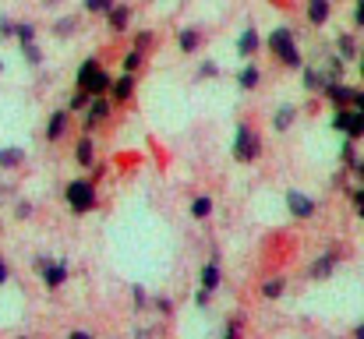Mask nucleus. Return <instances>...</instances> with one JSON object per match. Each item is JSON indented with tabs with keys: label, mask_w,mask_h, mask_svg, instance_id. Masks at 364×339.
<instances>
[{
	"label": "nucleus",
	"mask_w": 364,
	"mask_h": 339,
	"mask_svg": "<svg viewBox=\"0 0 364 339\" xmlns=\"http://www.w3.org/2000/svg\"><path fill=\"white\" fill-rule=\"evenodd\" d=\"M269 53H272L283 68H290V71H301V68H304L297 36H294V28H287V25H276V28L269 32Z\"/></svg>",
	"instance_id": "1"
},
{
	"label": "nucleus",
	"mask_w": 364,
	"mask_h": 339,
	"mask_svg": "<svg viewBox=\"0 0 364 339\" xmlns=\"http://www.w3.org/2000/svg\"><path fill=\"white\" fill-rule=\"evenodd\" d=\"M75 85L85 89L89 96H110V85H114V75L100 64V57H85L75 71Z\"/></svg>",
	"instance_id": "2"
},
{
	"label": "nucleus",
	"mask_w": 364,
	"mask_h": 339,
	"mask_svg": "<svg viewBox=\"0 0 364 339\" xmlns=\"http://www.w3.org/2000/svg\"><path fill=\"white\" fill-rule=\"evenodd\" d=\"M64 202L75 216H89L100 209V188L92 177H75L68 188H64Z\"/></svg>",
	"instance_id": "3"
},
{
	"label": "nucleus",
	"mask_w": 364,
	"mask_h": 339,
	"mask_svg": "<svg viewBox=\"0 0 364 339\" xmlns=\"http://www.w3.org/2000/svg\"><path fill=\"white\" fill-rule=\"evenodd\" d=\"M230 156H234V163H241V166H251V163L262 156V134H258L255 124H247V120L237 124L234 141H230Z\"/></svg>",
	"instance_id": "4"
},
{
	"label": "nucleus",
	"mask_w": 364,
	"mask_h": 339,
	"mask_svg": "<svg viewBox=\"0 0 364 339\" xmlns=\"http://www.w3.org/2000/svg\"><path fill=\"white\" fill-rule=\"evenodd\" d=\"M36 272L43 276V286L46 290H60L64 283H68V276H71V269H68V262L64 258H53V254H36Z\"/></svg>",
	"instance_id": "5"
},
{
	"label": "nucleus",
	"mask_w": 364,
	"mask_h": 339,
	"mask_svg": "<svg viewBox=\"0 0 364 339\" xmlns=\"http://www.w3.org/2000/svg\"><path fill=\"white\" fill-rule=\"evenodd\" d=\"M283 202H287V212H290V220H297V223H304V220H311L315 212H318V205H315V198L311 195H304V191H287L283 195Z\"/></svg>",
	"instance_id": "6"
},
{
	"label": "nucleus",
	"mask_w": 364,
	"mask_h": 339,
	"mask_svg": "<svg viewBox=\"0 0 364 339\" xmlns=\"http://www.w3.org/2000/svg\"><path fill=\"white\" fill-rule=\"evenodd\" d=\"M110 113H114V99H110V96H92L89 107H85V131L103 127V124L110 120Z\"/></svg>",
	"instance_id": "7"
},
{
	"label": "nucleus",
	"mask_w": 364,
	"mask_h": 339,
	"mask_svg": "<svg viewBox=\"0 0 364 339\" xmlns=\"http://www.w3.org/2000/svg\"><path fill=\"white\" fill-rule=\"evenodd\" d=\"M322 96L329 99V107H354V96H358V89H354V85H347L343 78H340V82L326 78V85H322Z\"/></svg>",
	"instance_id": "8"
},
{
	"label": "nucleus",
	"mask_w": 364,
	"mask_h": 339,
	"mask_svg": "<svg viewBox=\"0 0 364 339\" xmlns=\"http://www.w3.org/2000/svg\"><path fill=\"white\" fill-rule=\"evenodd\" d=\"M340 251H322V254H315V262L308 265V279H315V283H322V279H329L333 272H336V265H340Z\"/></svg>",
	"instance_id": "9"
},
{
	"label": "nucleus",
	"mask_w": 364,
	"mask_h": 339,
	"mask_svg": "<svg viewBox=\"0 0 364 339\" xmlns=\"http://www.w3.org/2000/svg\"><path fill=\"white\" fill-rule=\"evenodd\" d=\"M198 286L209 290V294H220V286H223V265H220V254H213V258L202 265V272H198Z\"/></svg>",
	"instance_id": "10"
},
{
	"label": "nucleus",
	"mask_w": 364,
	"mask_h": 339,
	"mask_svg": "<svg viewBox=\"0 0 364 339\" xmlns=\"http://www.w3.org/2000/svg\"><path fill=\"white\" fill-rule=\"evenodd\" d=\"M304 18H308V25L322 28L333 18V0H304Z\"/></svg>",
	"instance_id": "11"
},
{
	"label": "nucleus",
	"mask_w": 364,
	"mask_h": 339,
	"mask_svg": "<svg viewBox=\"0 0 364 339\" xmlns=\"http://www.w3.org/2000/svg\"><path fill=\"white\" fill-rule=\"evenodd\" d=\"M68 124H71V110L68 107L50 113V120H46V141H60L68 134Z\"/></svg>",
	"instance_id": "12"
},
{
	"label": "nucleus",
	"mask_w": 364,
	"mask_h": 339,
	"mask_svg": "<svg viewBox=\"0 0 364 339\" xmlns=\"http://www.w3.org/2000/svg\"><path fill=\"white\" fill-rule=\"evenodd\" d=\"M134 85H138L134 75L124 71L121 78H114V85H110V99H114V103H131V99H134Z\"/></svg>",
	"instance_id": "13"
},
{
	"label": "nucleus",
	"mask_w": 364,
	"mask_h": 339,
	"mask_svg": "<svg viewBox=\"0 0 364 339\" xmlns=\"http://www.w3.org/2000/svg\"><path fill=\"white\" fill-rule=\"evenodd\" d=\"M107 28L117 32V36L131 28V7H127V4H114V7L107 11Z\"/></svg>",
	"instance_id": "14"
},
{
	"label": "nucleus",
	"mask_w": 364,
	"mask_h": 339,
	"mask_svg": "<svg viewBox=\"0 0 364 339\" xmlns=\"http://www.w3.org/2000/svg\"><path fill=\"white\" fill-rule=\"evenodd\" d=\"M258 50H262V39H258V32L247 25L241 36H237V57H241V60H251Z\"/></svg>",
	"instance_id": "15"
},
{
	"label": "nucleus",
	"mask_w": 364,
	"mask_h": 339,
	"mask_svg": "<svg viewBox=\"0 0 364 339\" xmlns=\"http://www.w3.org/2000/svg\"><path fill=\"white\" fill-rule=\"evenodd\" d=\"M75 163H78L82 170H89V166L96 163V141H92V134H82V138H78V145H75Z\"/></svg>",
	"instance_id": "16"
},
{
	"label": "nucleus",
	"mask_w": 364,
	"mask_h": 339,
	"mask_svg": "<svg viewBox=\"0 0 364 339\" xmlns=\"http://www.w3.org/2000/svg\"><path fill=\"white\" fill-rule=\"evenodd\" d=\"M198 46H202V32H198V28H191V25H188V28H181V32H177V50H181V53H188V57H191V53H198Z\"/></svg>",
	"instance_id": "17"
},
{
	"label": "nucleus",
	"mask_w": 364,
	"mask_h": 339,
	"mask_svg": "<svg viewBox=\"0 0 364 339\" xmlns=\"http://www.w3.org/2000/svg\"><path fill=\"white\" fill-rule=\"evenodd\" d=\"M258 82H262V71H258L251 60H244V68L237 71V89H241V92H255Z\"/></svg>",
	"instance_id": "18"
},
{
	"label": "nucleus",
	"mask_w": 364,
	"mask_h": 339,
	"mask_svg": "<svg viewBox=\"0 0 364 339\" xmlns=\"http://www.w3.org/2000/svg\"><path fill=\"white\" fill-rule=\"evenodd\" d=\"M301 85H304V92H322V85H326V71L304 64V68H301Z\"/></svg>",
	"instance_id": "19"
},
{
	"label": "nucleus",
	"mask_w": 364,
	"mask_h": 339,
	"mask_svg": "<svg viewBox=\"0 0 364 339\" xmlns=\"http://www.w3.org/2000/svg\"><path fill=\"white\" fill-rule=\"evenodd\" d=\"M294 120H297V107L287 103V107H279V110L272 113V131H276V134H287V131L294 127Z\"/></svg>",
	"instance_id": "20"
},
{
	"label": "nucleus",
	"mask_w": 364,
	"mask_h": 339,
	"mask_svg": "<svg viewBox=\"0 0 364 339\" xmlns=\"http://www.w3.org/2000/svg\"><path fill=\"white\" fill-rule=\"evenodd\" d=\"M343 138H350V141H364V113L354 110L347 113V127H343Z\"/></svg>",
	"instance_id": "21"
},
{
	"label": "nucleus",
	"mask_w": 364,
	"mask_h": 339,
	"mask_svg": "<svg viewBox=\"0 0 364 339\" xmlns=\"http://www.w3.org/2000/svg\"><path fill=\"white\" fill-rule=\"evenodd\" d=\"M213 209H216L213 195H195V198H191V220H209Z\"/></svg>",
	"instance_id": "22"
},
{
	"label": "nucleus",
	"mask_w": 364,
	"mask_h": 339,
	"mask_svg": "<svg viewBox=\"0 0 364 339\" xmlns=\"http://www.w3.org/2000/svg\"><path fill=\"white\" fill-rule=\"evenodd\" d=\"M336 53L343 57V60H358V39L350 36V32H343V36H336Z\"/></svg>",
	"instance_id": "23"
},
{
	"label": "nucleus",
	"mask_w": 364,
	"mask_h": 339,
	"mask_svg": "<svg viewBox=\"0 0 364 339\" xmlns=\"http://www.w3.org/2000/svg\"><path fill=\"white\" fill-rule=\"evenodd\" d=\"M283 294H287V279H283V276H269V279L262 283V297H265V301H279Z\"/></svg>",
	"instance_id": "24"
},
{
	"label": "nucleus",
	"mask_w": 364,
	"mask_h": 339,
	"mask_svg": "<svg viewBox=\"0 0 364 339\" xmlns=\"http://www.w3.org/2000/svg\"><path fill=\"white\" fill-rule=\"evenodd\" d=\"M25 163V149H0V170H18Z\"/></svg>",
	"instance_id": "25"
},
{
	"label": "nucleus",
	"mask_w": 364,
	"mask_h": 339,
	"mask_svg": "<svg viewBox=\"0 0 364 339\" xmlns=\"http://www.w3.org/2000/svg\"><path fill=\"white\" fill-rule=\"evenodd\" d=\"M78 28H82L78 14H68V18H60V21L53 25V36H57V39H68V36H75Z\"/></svg>",
	"instance_id": "26"
},
{
	"label": "nucleus",
	"mask_w": 364,
	"mask_h": 339,
	"mask_svg": "<svg viewBox=\"0 0 364 339\" xmlns=\"http://www.w3.org/2000/svg\"><path fill=\"white\" fill-rule=\"evenodd\" d=\"M145 68V50H138V46H131L127 53H124V71H131V75H138Z\"/></svg>",
	"instance_id": "27"
},
{
	"label": "nucleus",
	"mask_w": 364,
	"mask_h": 339,
	"mask_svg": "<svg viewBox=\"0 0 364 339\" xmlns=\"http://www.w3.org/2000/svg\"><path fill=\"white\" fill-rule=\"evenodd\" d=\"M89 99H92V96H89L85 89H78V85H75V92H71V99H68V110L71 113H85Z\"/></svg>",
	"instance_id": "28"
},
{
	"label": "nucleus",
	"mask_w": 364,
	"mask_h": 339,
	"mask_svg": "<svg viewBox=\"0 0 364 339\" xmlns=\"http://www.w3.org/2000/svg\"><path fill=\"white\" fill-rule=\"evenodd\" d=\"M220 339H244V318H227V325H223V336Z\"/></svg>",
	"instance_id": "29"
},
{
	"label": "nucleus",
	"mask_w": 364,
	"mask_h": 339,
	"mask_svg": "<svg viewBox=\"0 0 364 339\" xmlns=\"http://www.w3.org/2000/svg\"><path fill=\"white\" fill-rule=\"evenodd\" d=\"M21 57H25V64H32V68L43 64V50H39L36 43H21Z\"/></svg>",
	"instance_id": "30"
},
{
	"label": "nucleus",
	"mask_w": 364,
	"mask_h": 339,
	"mask_svg": "<svg viewBox=\"0 0 364 339\" xmlns=\"http://www.w3.org/2000/svg\"><path fill=\"white\" fill-rule=\"evenodd\" d=\"M195 78H198V82L220 78V64H216V60H202V64H198V71H195Z\"/></svg>",
	"instance_id": "31"
},
{
	"label": "nucleus",
	"mask_w": 364,
	"mask_h": 339,
	"mask_svg": "<svg viewBox=\"0 0 364 339\" xmlns=\"http://www.w3.org/2000/svg\"><path fill=\"white\" fill-rule=\"evenodd\" d=\"M14 39L18 43H36V25H28V21L14 25Z\"/></svg>",
	"instance_id": "32"
},
{
	"label": "nucleus",
	"mask_w": 364,
	"mask_h": 339,
	"mask_svg": "<svg viewBox=\"0 0 364 339\" xmlns=\"http://www.w3.org/2000/svg\"><path fill=\"white\" fill-rule=\"evenodd\" d=\"M114 4H117V0H82V7H85L89 14H107Z\"/></svg>",
	"instance_id": "33"
},
{
	"label": "nucleus",
	"mask_w": 364,
	"mask_h": 339,
	"mask_svg": "<svg viewBox=\"0 0 364 339\" xmlns=\"http://www.w3.org/2000/svg\"><path fill=\"white\" fill-rule=\"evenodd\" d=\"M209 304H213V294H209V290H202V286H198V290H195V308H198V311H205V308H209Z\"/></svg>",
	"instance_id": "34"
},
{
	"label": "nucleus",
	"mask_w": 364,
	"mask_h": 339,
	"mask_svg": "<svg viewBox=\"0 0 364 339\" xmlns=\"http://www.w3.org/2000/svg\"><path fill=\"white\" fill-rule=\"evenodd\" d=\"M152 308H156V311H159V315H170V311H173V301H170V297H166V294H159V297H156V301H152Z\"/></svg>",
	"instance_id": "35"
},
{
	"label": "nucleus",
	"mask_w": 364,
	"mask_h": 339,
	"mask_svg": "<svg viewBox=\"0 0 364 339\" xmlns=\"http://www.w3.org/2000/svg\"><path fill=\"white\" fill-rule=\"evenodd\" d=\"M350 202H354V212H358V220L364 223V184L358 188V191H354V195H350Z\"/></svg>",
	"instance_id": "36"
},
{
	"label": "nucleus",
	"mask_w": 364,
	"mask_h": 339,
	"mask_svg": "<svg viewBox=\"0 0 364 339\" xmlns=\"http://www.w3.org/2000/svg\"><path fill=\"white\" fill-rule=\"evenodd\" d=\"M152 43H156V36H152V32H138V36H134V46H138V50H145V53H149V46H152Z\"/></svg>",
	"instance_id": "37"
},
{
	"label": "nucleus",
	"mask_w": 364,
	"mask_h": 339,
	"mask_svg": "<svg viewBox=\"0 0 364 339\" xmlns=\"http://www.w3.org/2000/svg\"><path fill=\"white\" fill-rule=\"evenodd\" d=\"M131 301H134V308H145V304H149V294L134 283V286H131Z\"/></svg>",
	"instance_id": "38"
},
{
	"label": "nucleus",
	"mask_w": 364,
	"mask_h": 339,
	"mask_svg": "<svg viewBox=\"0 0 364 339\" xmlns=\"http://www.w3.org/2000/svg\"><path fill=\"white\" fill-rule=\"evenodd\" d=\"M32 212H36V209H32V202H18V205H14V216H18V220H28Z\"/></svg>",
	"instance_id": "39"
},
{
	"label": "nucleus",
	"mask_w": 364,
	"mask_h": 339,
	"mask_svg": "<svg viewBox=\"0 0 364 339\" xmlns=\"http://www.w3.org/2000/svg\"><path fill=\"white\" fill-rule=\"evenodd\" d=\"M354 25H358V28H364V0H358V4H354Z\"/></svg>",
	"instance_id": "40"
},
{
	"label": "nucleus",
	"mask_w": 364,
	"mask_h": 339,
	"mask_svg": "<svg viewBox=\"0 0 364 339\" xmlns=\"http://www.w3.org/2000/svg\"><path fill=\"white\" fill-rule=\"evenodd\" d=\"M0 36H4V39H11V36H14V25H11L7 18H0Z\"/></svg>",
	"instance_id": "41"
},
{
	"label": "nucleus",
	"mask_w": 364,
	"mask_h": 339,
	"mask_svg": "<svg viewBox=\"0 0 364 339\" xmlns=\"http://www.w3.org/2000/svg\"><path fill=\"white\" fill-rule=\"evenodd\" d=\"M354 110L364 113V89H358V96H354Z\"/></svg>",
	"instance_id": "42"
},
{
	"label": "nucleus",
	"mask_w": 364,
	"mask_h": 339,
	"mask_svg": "<svg viewBox=\"0 0 364 339\" xmlns=\"http://www.w3.org/2000/svg\"><path fill=\"white\" fill-rule=\"evenodd\" d=\"M68 339H96V336H92V333H85V329H75Z\"/></svg>",
	"instance_id": "43"
},
{
	"label": "nucleus",
	"mask_w": 364,
	"mask_h": 339,
	"mask_svg": "<svg viewBox=\"0 0 364 339\" xmlns=\"http://www.w3.org/2000/svg\"><path fill=\"white\" fill-rule=\"evenodd\" d=\"M350 339H364V318L354 325V333H350Z\"/></svg>",
	"instance_id": "44"
},
{
	"label": "nucleus",
	"mask_w": 364,
	"mask_h": 339,
	"mask_svg": "<svg viewBox=\"0 0 364 339\" xmlns=\"http://www.w3.org/2000/svg\"><path fill=\"white\" fill-rule=\"evenodd\" d=\"M4 283H7V265L0 262V286H4Z\"/></svg>",
	"instance_id": "45"
},
{
	"label": "nucleus",
	"mask_w": 364,
	"mask_h": 339,
	"mask_svg": "<svg viewBox=\"0 0 364 339\" xmlns=\"http://www.w3.org/2000/svg\"><path fill=\"white\" fill-rule=\"evenodd\" d=\"M358 68H361V78H364V50L358 53Z\"/></svg>",
	"instance_id": "46"
},
{
	"label": "nucleus",
	"mask_w": 364,
	"mask_h": 339,
	"mask_svg": "<svg viewBox=\"0 0 364 339\" xmlns=\"http://www.w3.org/2000/svg\"><path fill=\"white\" fill-rule=\"evenodd\" d=\"M0 71H4V64H0Z\"/></svg>",
	"instance_id": "47"
}]
</instances>
